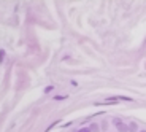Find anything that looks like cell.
Masks as SVG:
<instances>
[{"mask_svg": "<svg viewBox=\"0 0 146 132\" xmlns=\"http://www.w3.org/2000/svg\"><path fill=\"white\" fill-rule=\"evenodd\" d=\"M113 124L116 126V129H118L119 132H127V131H129V127L124 124V123L119 119V118H113Z\"/></svg>", "mask_w": 146, "mask_h": 132, "instance_id": "cell-1", "label": "cell"}, {"mask_svg": "<svg viewBox=\"0 0 146 132\" xmlns=\"http://www.w3.org/2000/svg\"><path fill=\"white\" fill-rule=\"evenodd\" d=\"M137 124H135V123H130V124H129V132H137Z\"/></svg>", "mask_w": 146, "mask_h": 132, "instance_id": "cell-2", "label": "cell"}, {"mask_svg": "<svg viewBox=\"0 0 146 132\" xmlns=\"http://www.w3.org/2000/svg\"><path fill=\"white\" fill-rule=\"evenodd\" d=\"M78 132H91V127H83V129H80Z\"/></svg>", "mask_w": 146, "mask_h": 132, "instance_id": "cell-3", "label": "cell"}, {"mask_svg": "<svg viewBox=\"0 0 146 132\" xmlns=\"http://www.w3.org/2000/svg\"><path fill=\"white\" fill-rule=\"evenodd\" d=\"M3 56H5V51H3V49H0V62L3 60Z\"/></svg>", "mask_w": 146, "mask_h": 132, "instance_id": "cell-4", "label": "cell"}, {"mask_svg": "<svg viewBox=\"0 0 146 132\" xmlns=\"http://www.w3.org/2000/svg\"><path fill=\"white\" fill-rule=\"evenodd\" d=\"M91 131H99V129H97V124H91Z\"/></svg>", "mask_w": 146, "mask_h": 132, "instance_id": "cell-5", "label": "cell"}, {"mask_svg": "<svg viewBox=\"0 0 146 132\" xmlns=\"http://www.w3.org/2000/svg\"><path fill=\"white\" fill-rule=\"evenodd\" d=\"M53 88H54V86H48V88H46V92H51V91H53Z\"/></svg>", "mask_w": 146, "mask_h": 132, "instance_id": "cell-6", "label": "cell"}, {"mask_svg": "<svg viewBox=\"0 0 146 132\" xmlns=\"http://www.w3.org/2000/svg\"><path fill=\"white\" fill-rule=\"evenodd\" d=\"M140 132H146V131H140Z\"/></svg>", "mask_w": 146, "mask_h": 132, "instance_id": "cell-7", "label": "cell"}]
</instances>
